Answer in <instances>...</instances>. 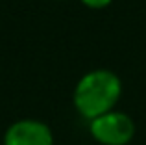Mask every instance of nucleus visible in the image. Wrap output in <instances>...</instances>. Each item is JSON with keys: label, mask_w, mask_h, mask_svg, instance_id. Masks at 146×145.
<instances>
[{"label": "nucleus", "mask_w": 146, "mask_h": 145, "mask_svg": "<svg viewBox=\"0 0 146 145\" xmlns=\"http://www.w3.org/2000/svg\"><path fill=\"white\" fill-rule=\"evenodd\" d=\"M122 91L120 78L109 69H94L80 78L74 89V104L87 119L113 110Z\"/></svg>", "instance_id": "f257e3e1"}, {"label": "nucleus", "mask_w": 146, "mask_h": 145, "mask_svg": "<svg viewBox=\"0 0 146 145\" xmlns=\"http://www.w3.org/2000/svg\"><path fill=\"white\" fill-rule=\"evenodd\" d=\"M83 2L91 7H104V6H107L111 0H83Z\"/></svg>", "instance_id": "20e7f679"}, {"label": "nucleus", "mask_w": 146, "mask_h": 145, "mask_svg": "<svg viewBox=\"0 0 146 145\" xmlns=\"http://www.w3.org/2000/svg\"><path fill=\"white\" fill-rule=\"evenodd\" d=\"M52 130L37 119H21L4 134V145H52Z\"/></svg>", "instance_id": "7ed1b4c3"}, {"label": "nucleus", "mask_w": 146, "mask_h": 145, "mask_svg": "<svg viewBox=\"0 0 146 145\" xmlns=\"http://www.w3.org/2000/svg\"><path fill=\"white\" fill-rule=\"evenodd\" d=\"M91 134L102 145H126L135 134V125L128 113L111 110L91 119Z\"/></svg>", "instance_id": "f03ea898"}]
</instances>
